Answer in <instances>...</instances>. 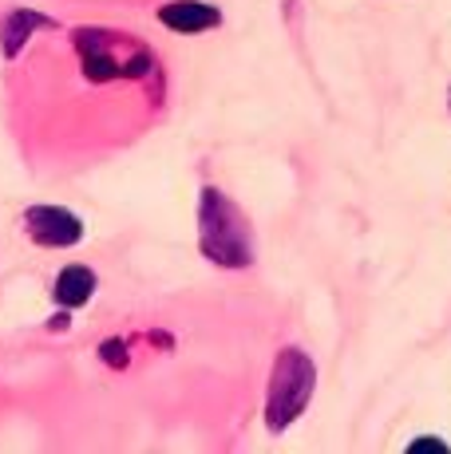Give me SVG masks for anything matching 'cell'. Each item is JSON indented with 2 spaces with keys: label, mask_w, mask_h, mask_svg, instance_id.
I'll use <instances>...</instances> for the list:
<instances>
[{
  "label": "cell",
  "mask_w": 451,
  "mask_h": 454,
  "mask_svg": "<svg viewBox=\"0 0 451 454\" xmlns=\"http://www.w3.org/2000/svg\"><path fill=\"white\" fill-rule=\"evenodd\" d=\"M198 246L222 269H246L254 261V241H249L246 217L214 186H206L198 194Z\"/></svg>",
  "instance_id": "6da1fadb"
},
{
  "label": "cell",
  "mask_w": 451,
  "mask_h": 454,
  "mask_svg": "<svg viewBox=\"0 0 451 454\" xmlns=\"http://www.w3.org/2000/svg\"><path fill=\"white\" fill-rule=\"evenodd\" d=\"M75 48H80L83 75H88L91 83L159 75V64H154V56L143 48V40H119L115 43L111 32L83 28V32H75Z\"/></svg>",
  "instance_id": "7a4b0ae2"
},
{
  "label": "cell",
  "mask_w": 451,
  "mask_h": 454,
  "mask_svg": "<svg viewBox=\"0 0 451 454\" xmlns=\"http://www.w3.org/2000/svg\"><path fill=\"white\" fill-rule=\"evenodd\" d=\"M317 387V368L301 348H281L273 364V380H270V399H265V427L273 434H281L301 411L309 407Z\"/></svg>",
  "instance_id": "3957f363"
},
{
  "label": "cell",
  "mask_w": 451,
  "mask_h": 454,
  "mask_svg": "<svg viewBox=\"0 0 451 454\" xmlns=\"http://www.w3.org/2000/svg\"><path fill=\"white\" fill-rule=\"evenodd\" d=\"M24 225H28V238L44 249H67L83 238V222L64 206H32L24 214Z\"/></svg>",
  "instance_id": "277c9868"
},
{
  "label": "cell",
  "mask_w": 451,
  "mask_h": 454,
  "mask_svg": "<svg viewBox=\"0 0 451 454\" xmlns=\"http://www.w3.org/2000/svg\"><path fill=\"white\" fill-rule=\"evenodd\" d=\"M159 24H167L178 36H194V32H210L222 24V12L206 0H170L159 8Z\"/></svg>",
  "instance_id": "5b68a950"
},
{
  "label": "cell",
  "mask_w": 451,
  "mask_h": 454,
  "mask_svg": "<svg viewBox=\"0 0 451 454\" xmlns=\"http://www.w3.org/2000/svg\"><path fill=\"white\" fill-rule=\"evenodd\" d=\"M36 28H56V20L36 12V8H12V12L4 16V24H0V51H4V59L20 56V48L28 43V36Z\"/></svg>",
  "instance_id": "8992f818"
},
{
  "label": "cell",
  "mask_w": 451,
  "mask_h": 454,
  "mask_svg": "<svg viewBox=\"0 0 451 454\" xmlns=\"http://www.w3.org/2000/svg\"><path fill=\"white\" fill-rule=\"evenodd\" d=\"M91 293H95V273L83 265H67L51 285V296H56L59 309H80V304L91 301Z\"/></svg>",
  "instance_id": "52a82bcc"
},
{
  "label": "cell",
  "mask_w": 451,
  "mask_h": 454,
  "mask_svg": "<svg viewBox=\"0 0 451 454\" xmlns=\"http://www.w3.org/2000/svg\"><path fill=\"white\" fill-rule=\"evenodd\" d=\"M99 356L111 364V368H123L127 364V344L123 340H107V344H99Z\"/></svg>",
  "instance_id": "ba28073f"
},
{
  "label": "cell",
  "mask_w": 451,
  "mask_h": 454,
  "mask_svg": "<svg viewBox=\"0 0 451 454\" xmlns=\"http://www.w3.org/2000/svg\"><path fill=\"white\" fill-rule=\"evenodd\" d=\"M407 450H447V442H439V439H415Z\"/></svg>",
  "instance_id": "9c48e42d"
},
{
  "label": "cell",
  "mask_w": 451,
  "mask_h": 454,
  "mask_svg": "<svg viewBox=\"0 0 451 454\" xmlns=\"http://www.w3.org/2000/svg\"><path fill=\"white\" fill-rule=\"evenodd\" d=\"M447 103H451V91H447Z\"/></svg>",
  "instance_id": "30bf717a"
}]
</instances>
